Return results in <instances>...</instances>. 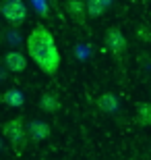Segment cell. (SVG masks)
I'll return each instance as SVG.
<instances>
[{
    "label": "cell",
    "instance_id": "6da1fadb",
    "mask_svg": "<svg viewBox=\"0 0 151 160\" xmlns=\"http://www.w3.org/2000/svg\"><path fill=\"white\" fill-rule=\"evenodd\" d=\"M27 52H29L31 60L41 69V73L46 75H56L60 69V52L56 46L52 31L48 29L46 25H35L31 33L27 36Z\"/></svg>",
    "mask_w": 151,
    "mask_h": 160
},
{
    "label": "cell",
    "instance_id": "7a4b0ae2",
    "mask_svg": "<svg viewBox=\"0 0 151 160\" xmlns=\"http://www.w3.org/2000/svg\"><path fill=\"white\" fill-rule=\"evenodd\" d=\"M2 135L11 142V146L15 150H23L29 142V135H27V125L23 123V119H11L6 121L4 127H2Z\"/></svg>",
    "mask_w": 151,
    "mask_h": 160
},
{
    "label": "cell",
    "instance_id": "3957f363",
    "mask_svg": "<svg viewBox=\"0 0 151 160\" xmlns=\"http://www.w3.org/2000/svg\"><path fill=\"white\" fill-rule=\"evenodd\" d=\"M0 15L6 19L8 25L19 27V25H23L25 19H27V6H25L23 0H2Z\"/></svg>",
    "mask_w": 151,
    "mask_h": 160
},
{
    "label": "cell",
    "instance_id": "277c9868",
    "mask_svg": "<svg viewBox=\"0 0 151 160\" xmlns=\"http://www.w3.org/2000/svg\"><path fill=\"white\" fill-rule=\"evenodd\" d=\"M104 46L106 50H110L112 54L116 56H122V52L126 50V38L120 31V27H110L104 36Z\"/></svg>",
    "mask_w": 151,
    "mask_h": 160
},
{
    "label": "cell",
    "instance_id": "5b68a950",
    "mask_svg": "<svg viewBox=\"0 0 151 160\" xmlns=\"http://www.w3.org/2000/svg\"><path fill=\"white\" fill-rule=\"evenodd\" d=\"M27 135H29L31 142H44V139H48V135H50V125L46 123V121L41 119H35V121H29L27 123Z\"/></svg>",
    "mask_w": 151,
    "mask_h": 160
},
{
    "label": "cell",
    "instance_id": "8992f818",
    "mask_svg": "<svg viewBox=\"0 0 151 160\" xmlns=\"http://www.w3.org/2000/svg\"><path fill=\"white\" fill-rule=\"evenodd\" d=\"M4 65L12 73H23L27 69V58H25V54L17 52V50H11V52L4 54Z\"/></svg>",
    "mask_w": 151,
    "mask_h": 160
},
{
    "label": "cell",
    "instance_id": "52a82bcc",
    "mask_svg": "<svg viewBox=\"0 0 151 160\" xmlns=\"http://www.w3.org/2000/svg\"><path fill=\"white\" fill-rule=\"evenodd\" d=\"M0 102L2 104H6V106H12V108H21L25 104V96L21 94V89H6V92H2L0 94Z\"/></svg>",
    "mask_w": 151,
    "mask_h": 160
},
{
    "label": "cell",
    "instance_id": "ba28073f",
    "mask_svg": "<svg viewBox=\"0 0 151 160\" xmlns=\"http://www.w3.org/2000/svg\"><path fill=\"white\" fill-rule=\"evenodd\" d=\"M97 108L106 114H114L118 110V98L110 92H104V94L97 98Z\"/></svg>",
    "mask_w": 151,
    "mask_h": 160
},
{
    "label": "cell",
    "instance_id": "9c48e42d",
    "mask_svg": "<svg viewBox=\"0 0 151 160\" xmlns=\"http://www.w3.org/2000/svg\"><path fill=\"white\" fill-rule=\"evenodd\" d=\"M114 4V0H85V6H87V15L89 17H99L108 11V6Z\"/></svg>",
    "mask_w": 151,
    "mask_h": 160
},
{
    "label": "cell",
    "instance_id": "30bf717a",
    "mask_svg": "<svg viewBox=\"0 0 151 160\" xmlns=\"http://www.w3.org/2000/svg\"><path fill=\"white\" fill-rule=\"evenodd\" d=\"M40 108L44 110V112L52 114V112H58L60 110V100L56 94H44L40 98Z\"/></svg>",
    "mask_w": 151,
    "mask_h": 160
},
{
    "label": "cell",
    "instance_id": "8fae6325",
    "mask_svg": "<svg viewBox=\"0 0 151 160\" xmlns=\"http://www.w3.org/2000/svg\"><path fill=\"white\" fill-rule=\"evenodd\" d=\"M66 12H68L75 21H83L85 12H87L85 0H68V2H66Z\"/></svg>",
    "mask_w": 151,
    "mask_h": 160
},
{
    "label": "cell",
    "instance_id": "7c38bea8",
    "mask_svg": "<svg viewBox=\"0 0 151 160\" xmlns=\"http://www.w3.org/2000/svg\"><path fill=\"white\" fill-rule=\"evenodd\" d=\"M134 121L139 125H143V127H151V104H141V106L137 108Z\"/></svg>",
    "mask_w": 151,
    "mask_h": 160
},
{
    "label": "cell",
    "instance_id": "4fadbf2b",
    "mask_svg": "<svg viewBox=\"0 0 151 160\" xmlns=\"http://www.w3.org/2000/svg\"><path fill=\"white\" fill-rule=\"evenodd\" d=\"M0 148H2V143H0Z\"/></svg>",
    "mask_w": 151,
    "mask_h": 160
}]
</instances>
